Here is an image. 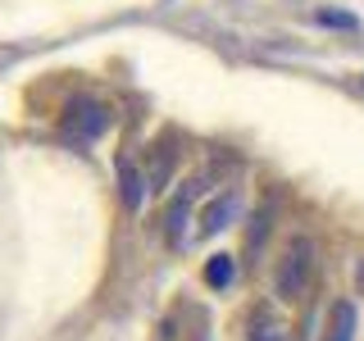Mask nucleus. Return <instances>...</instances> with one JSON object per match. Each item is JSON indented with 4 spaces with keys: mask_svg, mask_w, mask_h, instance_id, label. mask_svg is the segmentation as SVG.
<instances>
[{
    "mask_svg": "<svg viewBox=\"0 0 364 341\" xmlns=\"http://www.w3.org/2000/svg\"><path fill=\"white\" fill-rule=\"evenodd\" d=\"M318 23H328V28H355V18L337 14V9H318Z\"/></svg>",
    "mask_w": 364,
    "mask_h": 341,
    "instance_id": "obj_9",
    "label": "nucleus"
},
{
    "mask_svg": "<svg viewBox=\"0 0 364 341\" xmlns=\"http://www.w3.org/2000/svg\"><path fill=\"white\" fill-rule=\"evenodd\" d=\"M191 200H196V182H182V187L173 191V200H168V210H164V242L173 246V250H182V242H187Z\"/></svg>",
    "mask_w": 364,
    "mask_h": 341,
    "instance_id": "obj_3",
    "label": "nucleus"
},
{
    "mask_svg": "<svg viewBox=\"0 0 364 341\" xmlns=\"http://www.w3.org/2000/svg\"><path fill=\"white\" fill-rule=\"evenodd\" d=\"M119 187H123V205H128V210H136V205H141L146 182H141V173L132 168V159H119Z\"/></svg>",
    "mask_w": 364,
    "mask_h": 341,
    "instance_id": "obj_7",
    "label": "nucleus"
},
{
    "mask_svg": "<svg viewBox=\"0 0 364 341\" xmlns=\"http://www.w3.org/2000/svg\"><path fill=\"white\" fill-rule=\"evenodd\" d=\"M232 278H237V259L228 255V250H219V255L205 259V282H210V287H228Z\"/></svg>",
    "mask_w": 364,
    "mask_h": 341,
    "instance_id": "obj_6",
    "label": "nucleus"
},
{
    "mask_svg": "<svg viewBox=\"0 0 364 341\" xmlns=\"http://www.w3.org/2000/svg\"><path fill=\"white\" fill-rule=\"evenodd\" d=\"M105 128H109V109L100 100H68V109L60 119V132L68 141H96Z\"/></svg>",
    "mask_w": 364,
    "mask_h": 341,
    "instance_id": "obj_2",
    "label": "nucleus"
},
{
    "mask_svg": "<svg viewBox=\"0 0 364 341\" xmlns=\"http://www.w3.org/2000/svg\"><path fill=\"white\" fill-rule=\"evenodd\" d=\"M310 273H314V242L310 237H291L278 259V273H273L278 301H301L305 287H310Z\"/></svg>",
    "mask_w": 364,
    "mask_h": 341,
    "instance_id": "obj_1",
    "label": "nucleus"
},
{
    "mask_svg": "<svg viewBox=\"0 0 364 341\" xmlns=\"http://www.w3.org/2000/svg\"><path fill=\"white\" fill-rule=\"evenodd\" d=\"M355 337V305L350 301H337L328 310V328H323V341H350Z\"/></svg>",
    "mask_w": 364,
    "mask_h": 341,
    "instance_id": "obj_4",
    "label": "nucleus"
},
{
    "mask_svg": "<svg viewBox=\"0 0 364 341\" xmlns=\"http://www.w3.org/2000/svg\"><path fill=\"white\" fill-rule=\"evenodd\" d=\"M232 214H237V196H232V191L214 196L210 205H205V214H200V232H205V237H214L228 219H232Z\"/></svg>",
    "mask_w": 364,
    "mask_h": 341,
    "instance_id": "obj_5",
    "label": "nucleus"
},
{
    "mask_svg": "<svg viewBox=\"0 0 364 341\" xmlns=\"http://www.w3.org/2000/svg\"><path fill=\"white\" fill-rule=\"evenodd\" d=\"M259 237H269V210H259L255 219H250V237H246V250H250V255L259 250Z\"/></svg>",
    "mask_w": 364,
    "mask_h": 341,
    "instance_id": "obj_8",
    "label": "nucleus"
},
{
    "mask_svg": "<svg viewBox=\"0 0 364 341\" xmlns=\"http://www.w3.org/2000/svg\"><path fill=\"white\" fill-rule=\"evenodd\" d=\"M250 341H287V337H282L273 323H264V328H255V337H250Z\"/></svg>",
    "mask_w": 364,
    "mask_h": 341,
    "instance_id": "obj_10",
    "label": "nucleus"
}]
</instances>
